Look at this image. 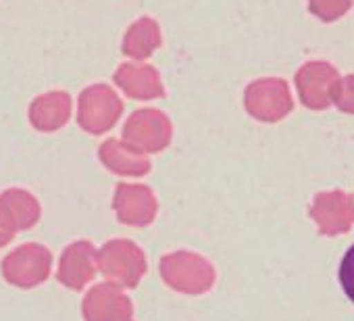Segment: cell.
Here are the masks:
<instances>
[{
  "label": "cell",
  "instance_id": "2",
  "mask_svg": "<svg viewBox=\"0 0 354 321\" xmlns=\"http://www.w3.org/2000/svg\"><path fill=\"white\" fill-rule=\"evenodd\" d=\"M100 267L111 279L125 286H136L144 273V257L129 242H111L100 253Z\"/></svg>",
  "mask_w": 354,
  "mask_h": 321
},
{
  "label": "cell",
  "instance_id": "7",
  "mask_svg": "<svg viewBox=\"0 0 354 321\" xmlns=\"http://www.w3.org/2000/svg\"><path fill=\"white\" fill-rule=\"evenodd\" d=\"M337 277H339V286H342L344 294L348 296L350 302H354V244L344 253V257L339 261Z\"/></svg>",
  "mask_w": 354,
  "mask_h": 321
},
{
  "label": "cell",
  "instance_id": "8",
  "mask_svg": "<svg viewBox=\"0 0 354 321\" xmlns=\"http://www.w3.org/2000/svg\"><path fill=\"white\" fill-rule=\"evenodd\" d=\"M333 100L342 111L354 113V75H346L344 80L337 82Z\"/></svg>",
  "mask_w": 354,
  "mask_h": 321
},
{
  "label": "cell",
  "instance_id": "5",
  "mask_svg": "<svg viewBox=\"0 0 354 321\" xmlns=\"http://www.w3.org/2000/svg\"><path fill=\"white\" fill-rule=\"evenodd\" d=\"M92 259H94V248L90 246V242H77L63 257L61 271H59L61 282L73 288L84 286V282H88L94 271Z\"/></svg>",
  "mask_w": 354,
  "mask_h": 321
},
{
  "label": "cell",
  "instance_id": "3",
  "mask_svg": "<svg viewBox=\"0 0 354 321\" xmlns=\"http://www.w3.org/2000/svg\"><path fill=\"white\" fill-rule=\"evenodd\" d=\"M7 279L19 286H32L48 273V253L40 246H26L13 253L5 263Z\"/></svg>",
  "mask_w": 354,
  "mask_h": 321
},
{
  "label": "cell",
  "instance_id": "1",
  "mask_svg": "<svg viewBox=\"0 0 354 321\" xmlns=\"http://www.w3.org/2000/svg\"><path fill=\"white\" fill-rule=\"evenodd\" d=\"M298 90L302 102L310 109H325L333 100L339 75L329 63H308L298 71Z\"/></svg>",
  "mask_w": 354,
  "mask_h": 321
},
{
  "label": "cell",
  "instance_id": "6",
  "mask_svg": "<svg viewBox=\"0 0 354 321\" xmlns=\"http://www.w3.org/2000/svg\"><path fill=\"white\" fill-rule=\"evenodd\" d=\"M308 7L319 19L335 21L350 11L352 0H308Z\"/></svg>",
  "mask_w": 354,
  "mask_h": 321
},
{
  "label": "cell",
  "instance_id": "4",
  "mask_svg": "<svg viewBox=\"0 0 354 321\" xmlns=\"http://www.w3.org/2000/svg\"><path fill=\"white\" fill-rule=\"evenodd\" d=\"M250 109L263 119H279L290 113L292 98L283 82H265L250 90Z\"/></svg>",
  "mask_w": 354,
  "mask_h": 321
}]
</instances>
